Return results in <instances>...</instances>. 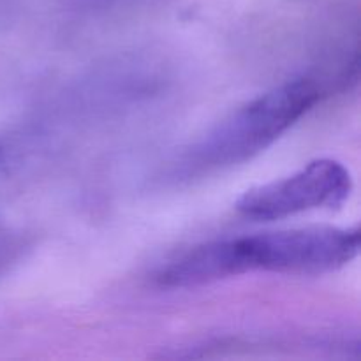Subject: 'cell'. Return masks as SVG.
I'll return each mask as SVG.
<instances>
[{
	"instance_id": "obj_1",
	"label": "cell",
	"mask_w": 361,
	"mask_h": 361,
	"mask_svg": "<svg viewBox=\"0 0 361 361\" xmlns=\"http://www.w3.org/2000/svg\"><path fill=\"white\" fill-rule=\"evenodd\" d=\"M358 254V228L282 229L194 247L161 268V281L169 289H189L252 271L323 275L348 267Z\"/></svg>"
},
{
	"instance_id": "obj_2",
	"label": "cell",
	"mask_w": 361,
	"mask_h": 361,
	"mask_svg": "<svg viewBox=\"0 0 361 361\" xmlns=\"http://www.w3.org/2000/svg\"><path fill=\"white\" fill-rule=\"evenodd\" d=\"M310 80L281 85L236 109L185 152L178 169L185 175L217 171L249 161L267 150L319 101Z\"/></svg>"
},
{
	"instance_id": "obj_3",
	"label": "cell",
	"mask_w": 361,
	"mask_h": 361,
	"mask_svg": "<svg viewBox=\"0 0 361 361\" xmlns=\"http://www.w3.org/2000/svg\"><path fill=\"white\" fill-rule=\"evenodd\" d=\"M351 192L349 169L334 159H317L286 178L245 190L235 207L250 221H279L303 212L341 208Z\"/></svg>"
}]
</instances>
